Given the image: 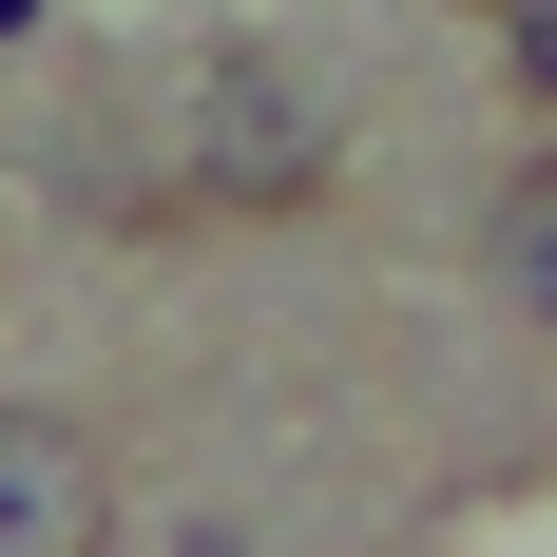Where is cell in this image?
<instances>
[{
    "label": "cell",
    "instance_id": "obj_2",
    "mask_svg": "<svg viewBox=\"0 0 557 557\" xmlns=\"http://www.w3.org/2000/svg\"><path fill=\"white\" fill-rule=\"evenodd\" d=\"M500 288H519V308L557 327V154H539V173L500 193Z\"/></svg>",
    "mask_w": 557,
    "mask_h": 557
},
{
    "label": "cell",
    "instance_id": "obj_3",
    "mask_svg": "<svg viewBox=\"0 0 557 557\" xmlns=\"http://www.w3.org/2000/svg\"><path fill=\"white\" fill-rule=\"evenodd\" d=\"M519 77H539V97H557V0H519Z\"/></svg>",
    "mask_w": 557,
    "mask_h": 557
},
{
    "label": "cell",
    "instance_id": "obj_4",
    "mask_svg": "<svg viewBox=\"0 0 557 557\" xmlns=\"http://www.w3.org/2000/svg\"><path fill=\"white\" fill-rule=\"evenodd\" d=\"M481 20H519V0H481Z\"/></svg>",
    "mask_w": 557,
    "mask_h": 557
},
{
    "label": "cell",
    "instance_id": "obj_1",
    "mask_svg": "<svg viewBox=\"0 0 557 557\" xmlns=\"http://www.w3.org/2000/svg\"><path fill=\"white\" fill-rule=\"evenodd\" d=\"M97 519H115V461L58 404H0V557H77Z\"/></svg>",
    "mask_w": 557,
    "mask_h": 557
}]
</instances>
